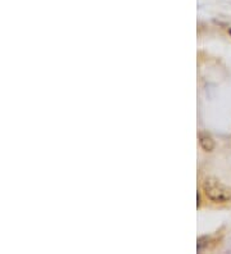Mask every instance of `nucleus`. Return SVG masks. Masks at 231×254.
I'll return each instance as SVG.
<instances>
[{
  "instance_id": "1",
  "label": "nucleus",
  "mask_w": 231,
  "mask_h": 254,
  "mask_svg": "<svg viewBox=\"0 0 231 254\" xmlns=\"http://www.w3.org/2000/svg\"><path fill=\"white\" fill-rule=\"evenodd\" d=\"M204 195L207 199H210L213 203H219V204H225L231 201V189L225 184L215 179V177H208L203 181L202 185Z\"/></svg>"
},
{
  "instance_id": "2",
  "label": "nucleus",
  "mask_w": 231,
  "mask_h": 254,
  "mask_svg": "<svg viewBox=\"0 0 231 254\" xmlns=\"http://www.w3.org/2000/svg\"><path fill=\"white\" fill-rule=\"evenodd\" d=\"M198 140H199L200 148L203 149L204 152H212L213 149H215V140H213V137L208 132L200 131L199 135H198Z\"/></svg>"
},
{
  "instance_id": "3",
  "label": "nucleus",
  "mask_w": 231,
  "mask_h": 254,
  "mask_svg": "<svg viewBox=\"0 0 231 254\" xmlns=\"http://www.w3.org/2000/svg\"><path fill=\"white\" fill-rule=\"evenodd\" d=\"M229 32H230V35H231V30H230V31H229Z\"/></svg>"
}]
</instances>
